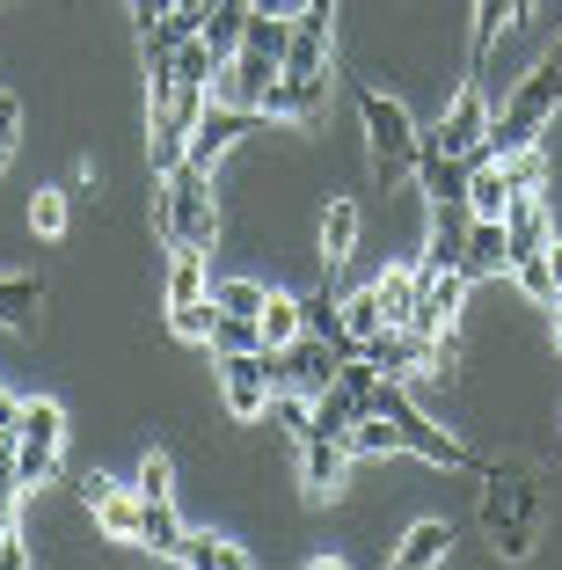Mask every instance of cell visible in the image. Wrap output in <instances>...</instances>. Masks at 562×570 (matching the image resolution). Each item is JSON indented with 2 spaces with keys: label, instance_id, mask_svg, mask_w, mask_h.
<instances>
[{
  "label": "cell",
  "instance_id": "cell-29",
  "mask_svg": "<svg viewBox=\"0 0 562 570\" xmlns=\"http://www.w3.org/2000/svg\"><path fill=\"white\" fill-rule=\"evenodd\" d=\"M213 322H219L213 293H205V301H183V307H168V330H176L183 344H213Z\"/></svg>",
  "mask_w": 562,
  "mask_h": 570
},
{
  "label": "cell",
  "instance_id": "cell-30",
  "mask_svg": "<svg viewBox=\"0 0 562 570\" xmlns=\"http://www.w3.org/2000/svg\"><path fill=\"white\" fill-rule=\"evenodd\" d=\"M344 330H351V336H373V330H387V307H381V293H373V285H358V293L344 301Z\"/></svg>",
  "mask_w": 562,
  "mask_h": 570
},
{
  "label": "cell",
  "instance_id": "cell-8",
  "mask_svg": "<svg viewBox=\"0 0 562 570\" xmlns=\"http://www.w3.org/2000/svg\"><path fill=\"white\" fill-rule=\"evenodd\" d=\"M358 358H373L387 381H410V373H431V336L410 322H387V330L358 336Z\"/></svg>",
  "mask_w": 562,
  "mask_h": 570
},
{
  "label": "cell",
  "instance_id": "cell-19",
  "mask_svg": "<svg viewBox=\"0 0 562 570\" xmlns=\"http://www.w3.org/2000/svg\"><path fill=\"white\" fill-rule=\"evenodd\" d=\"M453 556V527L446 520H416L410 534L395 541V570H431V563H446Z\"/></svg>",
  "mask_w": 562,
  "mask_h": 570
},
{
  "label": "cell",
  "instance_id": "cell-33",
  "mask_svg": "<svg viewBox=\"0 0 562 570\" xmlns=\"http://www.w3.org/2000/svg\"><path fill=\"white\" fill-rule=\"evenodd\" d=\"M16 139H22V96L0 88V176H8V161H16Z\"/></svg>",
  "mask_w": 562,
  "mask_h": 570
},
{
  "label": "cell",
  "instance_id": "cell-28",
  "mask_svg": "<svg viewBox=\"0 0 562 570\" xmlns=\"http://www.w3.org/2000/svg\"><path fill=\"white\" fill-rule=\"evenodd\" d=\"M227 352H264V322L256 315H219L213 322V358H227Z\"/></svg>",
  "mask_w": 562,
  "mask_h": 570
},
{
  "label": "cell",
  "instance_id": "cell-9",
  "mask_svg": "<svg viewBox=\"0 0 562 570\" xmlns=\"http://www.w3.org/2000/svg\"><path fill=\"white\" fill-rule=\"evenodd\" d=\"M264 110H241V102H205V118H198V132H190V161H205L213 168L227 147H241L248 132H264Z\"/></svg>",
  "mask_w": 562,
  "mask_h": 570
},
{
  "label": "cell",
  "instance_id": "cell-10",
  "mask_svg": "<svg viewBox=\"0 0 562 570\" xmlns=\"http://www.w3.org/2000/svg\"><path fill=\"white\" fill-rule=\"evenodd\" d=\"M278 59H264L256 45H241L227 59V67L213 73V102H241V110H264V96H270V81H278Z\"/></svg>",
  "mask_w": 562,
  "mask_h": 570
},
{
  "label": "cell",
  "instance_id": "cell-22",
  "mask_svg": "<svg viewBox=\"0 0 562 570\" xmlns=\"http://www.w3.org/2000/svg\"><path fill=\"white\" fill-rule=\"evenodd\" d=\"M373 293H381L387 322H410L416 315V293H424V264H387L381 278H373Z\"/></svg>",
  "mask_w": 562,
  "mask_h": 570
},
{
  "label": "cell",
  "instance_id": "cell-24",
  "mask_svg": "<svg viewBox=\"0 0 562 570\" xmlns=\"http://www.w3.org/2000/svg\"><path fill=\"white\" fill-rule=\"evenodd\" d=\"M176 541H183V512H176V498H139V549L168 556Z\"/></svg>",
  "mask_w": 562,
  "mask_h": 570
},
{
  "label": "cell",
  "instance_id": "cell-35",
  "mask_svg": "<svg viewBox=\"0 0 562 570\" xmlns=\"http://www.w3.org/2000/svg\"><path fill=\"white\" fill-rule=\"evenodd\" d=\"M555 352H562V301H555Z\"/></svg>",
  "mask_w": 562,
  "mask_h": 570
},
{
  "label": "cell",
  "instance_id": "cell-32",
  "mask_svg": "<svg viewBox=\"0 0 562 570\" xmlns=\"http://www.w3.org/2000/svg\"><path fill=\"white\" fill-rule=\"evenodd\" d=\"M132 490H139V498H176V461L154 446L147 461H139V483H132Z\"/></svg>",
  "mask_w": 562,
  "mask_h": 570
},
{
  "label": "cell",
  "instance_id": "cell-1",
  "mask_svg": "<svg viewBox=\"0 0 562 570\" xmlns=\"http://www.w3.org/2000/svg\"><path fill=\"white\" fill-rule=\"evenodd\" d=\"M154 235L168 249H213L219 242V190L205 161H176L168 176H154Z\"/></svg>",
  "mask_w": 562,
  "mask_h": 570
},
{
  "label": "cell",
  "instance_id": "cell-5",
  "mask_svg": "<svg viewBox=\"0 0 562 570\" xmlns=\"http://www.w3.org/2000/svg\"><path fill=\"white\" fill-rule=\"evenodd\" d=\"M59 453H67V410L51 395H22V417H16V475L22 490H45L59 475Z\"/></svg>",
  "mask_w": 562,
  "mask_h": 570
},
{
  "label": "cell",
  "instance_id": "cell-11",
  "mask_svg": "<svg viewBox=\"0 0 562 570\" xmlns=\"http://www.w3.org/2000/svg\"><path fill=\"white\" fill-rule=\"evenodd\" d=\"M467 227H475L467 198H438V205H431V242H424V256H416V264H424V271H461Z\"/></svg>",
  "mask_w": 562,
  "mask_h": 570
},
{
  "label": "cell",
  "instance_id": "cell-20",
  "mask_svg": "<svg viewBox=\"0 0 562 570\" xmlns=\"http://www.w3.org/2000/svg\"><path fill=\"white\" fill-rule=\"evenodd\" d=\"M37 315H45V278H22V271H8L0 278V322L22 336H37Z\"/></svg>",
  "mask_w": 562,
  "mask_h": 570
},
{
  "label": "cell",
  "instance_id": "cell-17",
  "mask_svg": "<svg viewBox=\"0 0 562 570\" xmlns=\"http://www.w3.org/2000/svg\"><path fill=\"white\" fill-rule=\"evenodd\" d=\"M461 271H467V285L504 278V271H512V242H504V219H475V227H467V256H461Z\"/></svg>",
  "mask_w": 562,
  "mask_h": 570
},
{
  "label": "cell",
  "instance_id": "cell-4",
  "mask_svg": "<svg viewBox=\"0 0 562 570\" xmlns=\"http://www.w3.org/2000/svg\"><path fill=\"white\" fill-rule=\"evenodd\" d=\"M358 118H365V161H373V176H381V184L416 176V147H424V132H416V118L387 96V88L358 81Z\"/></svg>",
  "mask_w": 562,
  "mask_h": 570
},
{
  "label": "cell",
  "instance_id": "cell-15",
  "mask_svg": "<svg viewBox=\"0 0 562 570\" xmlns=\"http://www.w3.org/2000/svg\"><path fill=\"white\" fill-rule=\"evenodd\" d=\"M504 22H519L512 0H475L467 8V81H490V51L504 37Z\"/></svg>",
  "mask_w": 562,
  "mask_h": 570
},
{
  "label": "cell",
  "instance_id": "cell-16",
  "mask_svg": "<svg viewBox=\"0 0 562 570\" xmlns=\"http://www.w3.org/2000/svg\"><path fill=\"white\" fill-rule=\"evenodd\" d=\"M168 563H190V570H248L256 556L234 549L227 534H205V527H183V541L168 549Z\"/></svg>",
  "mask_w": 562,
  "mask_h": 570
},
{
  "label": "cell",
  "instance_id": "cell-23",
  "mask_svg": "<svg viewBox=\"0 0 562 570\" xmlns=\"http://www.w3.org/2000/svg\"><path fill=\"white\" fill-rule=\"evenodd\" d=\"M344 446H351V461H387V453H402V432H395V417L365 410V417L344 432Z\"/></svg>",
  "mask_w": 562,
  "mask_h": 570
},
{
  "label": "cell",
  "instance_id": "cell-6",
  "mask_svg": "<svg viewBox=\"0 0 562 570\" xmlns=\"http://www.w3.org/2000/svg\"><path fill=\"white\" fill-rule=\"evenodd\" d=\"M270 395H278L270 352H227V358H219V410H227L234 424H264Z\"/></svg>",
  "mask_w": 562,
  "mask_h": 570
},
{
  "label": "cell",
  "instance_id": "cell-25",
  "mask_svg": "<svg viewBox=\"0 0 562 570\" xmlns=\"http://www.w3.org/2000/svg\"><path fill=\"white\" fill-rule=\"evenodd\" d=\"M512 278H519V293H526V301L555 307V301H562V271H555V242H548L541 256H519V264H512Z\"/></svg>",
  "mask_w": 562,
  "mask_h": 570
},
{
  "label": "cell",
  "instance_id": "cell-14",
  "mask_svg": "<svg viewBox=\"0 0 562 570\" xmlns=\"http://www.w3.org/2000/svg\"><path fill=\"white\" fill-rule=\"evenodd\" d=\"M344 469H351L344 439H299V483H307V498H336Z\"/></svg>",
  "mask_w": 562,
  "mask_h": 570
},
{
  "label": "cell",
  "instance_id": "cell-2",
  "mask_svg": "<svg viewBox=\"0 0 562 570\" xmlns=\"http://www.w3.org/2000/svg\"><path fill=\"white\" fill-rule=\"evenodd\" d=\"M533 520H541L533 469H504V461H490V469H482V527H490V541H496L504 563H526V556H533Z\"/></svg>",
  "mask_w": 562,
  "mask_h": 570
},
{
  "label": "cell",
  "instance_id": "cell-26",
  "mask_svg": "<svg viewBox=\"0 0 562 570\" xmlns=\"http://www.w3.org/2000/svg\"><path fill=\"white\" fill-rule=\"evenodd\" d=\"M256 322H264V352H285V344H293V336L307 330V315H299V301H293V293H270Z\"/></svg>",
  "mask_w": 562,
  "mask_h": 570
},
{
  "label": "cell",
  "instance_id": "cell-7",
  "mask_svg": "<svg viewBox=\"0 0 562 570\" xmlns=\"http://www.w3.org/2000/svg\"><path fill=\"white\" fill-rule=\"evenodd\" d=\"M424 147L453 154V161H475V154L490 147V88H482V81H461V96H453L446 118L424 132Z\"/></svg>",
  "mask_w": 562,
  "mask_h": 570
},
{
  "label": "cell",
  "instance_id": "cell-18",
  "mask_svg": "<svg viewBox=\"0 0 562 570\" xmlns=\"http://www.w3.org/2000/svg\"><path fill=\"white\" fill-rule=\"evenodd\" d=\"M88 512H96V534H102V541H117V549H139V490L102 483V498H88Z\"/></svg>",
  "mask_w": 562,
  "mask_h": 570
},
{
  "label": "cell",
  "instance_id": "cell-31",
  "mask_svg": "<svg viewBox=\"0 0 562 570\" xmlns=\"http://www.w3.org/2000/svg\"><path fill=\"white\" fill-rule=\"evenodd\" d=\"M30 235H45V242L67 235V190H37L30 198Z\"/></svg>",
  "mask_w": 562,
  "mask_h": 570
},
{
  "label": "cell",
  "instance_id": "cell-34",
  "mask_svg": "<svg viewBox=\"0 0 562 570\" xmlns=\"http://www.w3.org/2000/svg\"><path fill=\"white\" fill-rule=\"evenodd\" d=\"M16 417H22V395H16V387H0V439L16 432Z\"/></svg>",
  "mask_w": 562,
  "mask_h": 570
},
{
  "label": "cell",
  "instance_id": "cell-21",
  "mask_svg": "<svg viewBox=\"0 0 562 570\" xmlns=\"http://www.w3.org/2000/svg\"><path fill=\"white\" fill-rule=\"evenodd\" d=\"M205 293H213V271H205V249H168V285H161V307L205 301Z\"/></svg>",
  "mask_w": 562,
  "mask_h": 570
},
{
  "label": "cell",
  "instance_id": "cell-13",
  "mask_svg": "<svg viewBox=\"0 0 562 570\" xmlns=\"http://www.w3.org/2000/svg\"><path fill=\"white\" fill-rule=\"evenodd\" d=\"M358 227H365L358 198H351V190H329V198H322V271H344V264H351V249H358Z\"/></svg>",
  "mask_w": 562,
  "mask_h": 570
},
{
  "label": "cell",
  "instance_id": "cell-27",
  "mask_svg": "<svg viewBox=\"0 0 562 570\" xmlns=\"http://www.w3.org/2000/svg\"><path fill=\"white\" fill-rule=\"evenodd\" d=\"M270 285L264 278H213V307L219 315H264Z\"/></svg>",
  "mask_w": 562,
  "mask_h": 570
},
{
  "label": "cell",
  "instance_id": "cell-3",
  "mask_svg": "<svg viewBox=\"0 0 562 570\" xmlns=\"http://www.w3.org/2000/svg\"><path fill=\"white\" fill-rule=\"evenodd\" d=\"M373 410H381V417H395L402 453H416L424 469H453V475H482V469H490L482 453H467L461 439H446V432H438V424H431L424 410L410 403V387H402V381H387V373H381V387H373Z\"/></svg>",
  "mask_w": 562,
  "mask_h": 570
},
{
  "label": "cell",
  "instance_id": "cell-12",
  "mask_svg": "<svg viewBox=\"0 0 562 570\" xmlns=\"http://www.w3.org/2000/svg\"><path fill=\"white\" fill-rule=\"evenodd\" d=\"M461 301H467V271H424V293H416V315L410 330L424 336H446L461 322Z\"/></svg>",
  "mask_w": 562,
  "mask_h": 570
}]
</instances>
